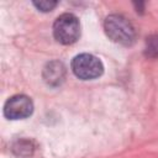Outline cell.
<instances>
[{
	"label": "cell",
	"mask_w": 158,
	"mask_h": 158,
	"mask_svg": "<svg viewBox=\"0 0 158 158\" xmlns=\"http://www.w3.org/2000/svg\"><path fill=\"white\" fill-rule=\"evenodd\" d=\"M33 111V104L26 95L11 96L4 105V115L10 120H21L28 117Z\"/></svg>",
	"instance_id": "cell-4"
},
{
	"label": "cell",
	"mask_w": 158,
	"mask_h": 158,
	"mask_svg": "<svg viewBox=\"0 0 158 158\" xmlns=\"http://www.w3.org/2000/svg\"><path fill=\"white\" fill-rule=\"evenodd\" d=\"M147 56L149 57H158V35L152 36L147 40V47H146Z\"/></svg>",
	"instance_id": "cell-6"
},
{
	"label": "cell",
	"mask_w": 158,
	"mask_h": 158,
	"mask_svg": "<svg viewBox=\"0 0 158 158\" xmlns=\"http://www.w3.org/2000/svg\"><path fill=\"white\" fill-rule=\"evenodd\" d=\"M57 1H52V0H41V1H35L33 2V5L38 9V10H41V11H51V10H53L56 6H57Z\"/></svg>",
	"instance_id": "cell-7"
},
{
	"label": "cell",
	"mask_w": 158,
	"mask_h": 158,
	"mask_svg": "<svg viewBox=\"0 0 158 158\" xmlns=\"http://www.w3.org/2000/svg\"><path fill=\"white\" fill-rule=\"evenodd\" d=\"M104 28L107 37L122 46H130L133 43L136 32L132 23L122 15L112 14L105 19Z\"/></svg>",
	"instance_id": "cell-1"
},
{
	"label": "cell",
	"mask_w": 158,
	"mask_h": 158,
	"mask_svg": "<svg viewBox=\"0 0 158 158\" xmlns=\"http://www.w3.org/2000/svg\"><path fill=\"white\" fill-rule=\"evenodd\" d=\"M54 38L62 44H72L80 36V23L75 15L63 14L57 17L53 25Z\"/></svg>",
	"instance_id": "cell-2"
},
{
	"label": "cell",
	"mask_w": 158,
	"mask_h": 158,
	"mask_svg": "<svg viewBox=\"0 0 158 158\" xmlns=\"http://www.w3.org/2000/svg\"><path fill=\"white\" fill-rule=\"evenodd\" d=\"M72 70L79 79L90 80L102 74L104 65L98 57L89 53H81L72 60Z\"/></svg>",
	"instance_id": "cell-3"
},
{
	"label": "cell",
	"mask_w": 158,
	"mask_h": 158,
	"mask_svg": "<svg viewBox=\"0 0 158 158\" xmlns=\"http://www.w3.org/2000/svg\"><path fill=\"white\" fill-rule=\"evenodd\" d=\"M65 75V68L60 62H51L43 70V78L49 85H58L63 81Z\"/></svg>",
	"instance_id": "cell-5"
}]
</instances>
